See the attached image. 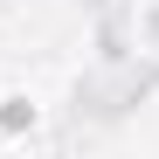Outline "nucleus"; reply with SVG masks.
Masks as SVG:
<instances>
[]
</instances>
